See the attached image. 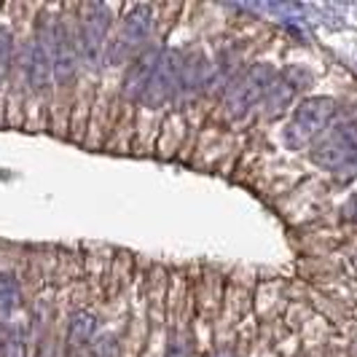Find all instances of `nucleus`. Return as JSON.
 Masks as SVG:
<instances>
[{
    "instance_id": "9",
    "label": "nucleus",
    "mask_w": 357,
    "mask_h": 357,
    "mask_svg": "<svg viewBox=\"0 0 357 357\" xmlns=\"http://www.w3.org/2000/svg\"><path fill=\"white\" fill-rule=\"evenodd\" d=\"M159 54H161V49H151V52H145L143 56H137V62L126 73V84H124L126 97L143 100L145 86H148V81H151V75H153V68H156V62H159Z\"/></svg>"
},
{
    "instance_id": "15",
    "label": "nucleus",
    "mask_w": 357,
    "mask_h": 357,
    "mask_svg": "<svg viewBox=\"0 0 357 357\" xmlns=\"http://www.w3.org/2000/svg\"><path fill=\"white\" fill-rule=\"evenodd\" d=\"M167 357H188V347H185V344H180V341H175V344H169Z\"/></svg>"
},
{
    "instance_id": "11",
    "label": "nucleus",
    "mask_w": 357,
    "mask_h": 357,
    "mask_svg": "<svg viewBox=\"0 0 357 357\" xmlns=\"http://www.w3.org/2000/svg\"><path fill=\"white\" fill-rule=\"evenodd\" d=\"M22 301L17 277L11 271H0V317H8Z\"/></svg>"
},
{
    "instance_id": "4",
    "label": "nucleus",
    "mask_w": 357,
    "mask_h": 357,
    "mask_svg": "<svg viewBox=\"0 0 357 357\" xmlns=\"http://www.w3.org/2000/svg\"><path fill=\"white\" fill-rule=\"evenodd\" d=\"M274 81H277V73H274L271 65H255V68H250L242 78H236L231 84V89L226 94V107L231 110L234 116L248 113L264 97H268Z\"/></svg>"
},
{
    "instance_id": "14",
    "label": "nucleus",
    "mask_w": 357,
    "mask_h": 357,
    "mask_svg": "<svg viewBox=\"0 0 357 357\" xmlns=\"http://www.w3.org/2000/svg\"><path fill=\"white\" fill-rule=\"evenodd\" d=\"M341 215H344V220H349V223H357V194H352V197H349V202L344 204Z\"/></svg>"
},
{
    "instance_id": "2",
    "label": "nucleus",
    "mask_w": 357,
    "mask_h": 357,
    "mask_svg": "<svg viewBox=\"0 0 357 357\" xmlns=\"http://www.w3.org/2000/svg\"><path fill=\"white\" fill-rule=\"evenodd\" d=\"M312 161L331 169V172H341L357 164V126L344 121L336 124L333 129L322 132L320 140L312 145Z\"/></svg>"
},
{
    "instance_id": "12",
    "label": "nucleus",
    "mask_w": 357,
    "mask_h": 357,
    "mask_svg": "<svg viewBox=\"0 0 357 357\" xmlns=\"http://www.w3.org/2000/svg\"><path fill=\"white\" fill-rule=\"evenodd\" d=\"M3 357H27V339H24V328H22V325H14V328L6 333Z\"/></svg>"
},
{
    "instance_id": "10",
    "label": "nucleus",
    "mask_w": 357,
    "mask_h": 357,
    "mask_svg": "<svg viewBox=\"0 0 357 357\" xmlns=\"http://www.w3.org/2000/svg\"><path fill=\"white\" fill-rule=\"evenodd\" d=\"M94 317L89 312H75L70 317V325H68V349L75 352V349H84L86 344L94 336Z\"/></svg>"
},
{
    "instance_id": "5",
    "label": "nucleus",
    "mask_w": 357,
    "mask_h": 357,
    "mask_svg": "<svg viewBox=\"0 0 357 357\" xmlns=\"http://www.w3.org/2000/svg\"><path fill=\"white\" fill-rule=\"evenodd\" d=\"M107 30H110V14L105 6H91L81 22V36H78V54L89 70H97L102 65Z\"/></svg>"
},
{
    "instance_id": "16",
    "label": "nucleus",
    "mask_w": 357,
    "mask_h": 357,
    "mask_svg": "<svg viewBox=\"0 0 357 357\" xmlns=\"http://www.w3.org/2000/svg\"><path fill=\"white\" fill-rule=\"evenodd\" d=\"M6 328H3V322H0V357H3V349H6Z\"/></svg>"
},
{
    "instance_id": "7",
    "label": "nucleus",
    "mask_w": 357,
    "mask_h": 357,
    "mask_svg": "<svg viewBox=\"0 0 357 357\" xmlns=\"http://www.w3.org/2000/svg\"><path fill=\"white\" fill-rule=\"evenodd\" d=\"M153 30V19H151V8L148 6H137L126 14L124 24H121V36H119V54L126 56L129 52H140Z\"/></svg>"
},
{
    "instance_id": "3",
    "label": "nucleus",
    "mask_w": 357,
    "mask_h": 357,
    "mask_svg": "<svg viewBox=\"0 0 357 357\" xmlns=\"http://www.w3.org/2000/svg\"><path fill=\"white\" fill-rule=\"evenodd\" d=\"M183 54L178 49H161L159 62L153 68V75L145 86L143 102L148 107H159L167 100H172V94H178L183 89Z\"/></svg>"
},
{
    "instance_id": "13",
    "label": "nucleus",
    "mask_w": 357,
    "mask_h": 357,
    "mask_svg": "<svg viewBox=\"0 0 357 357\" xmlns=\"http://www.w3.org/2000/svg\"><path fill=\"white\" fill-rule=\"evenodd\" d=\"M11 62H14V36H11V30L0 27V84L6 81V75L11 70Z\"/></svg>"
},
{
    "instance_id": "6",
    "label": "nucleus",
    "mask_w": 357,
    "mask_h": 357,
    "mask_svg": "<svg viewBox=\"0 0 357 357\" xmlns=\"http://www.w3.org/2000/svg\"><path fill=\"white\" fill-rule=\"evenodd\" d=\"M46 52H49V62H52V73L56 81H70L75 68H78V46L73 43V36L62 22H54L49 33L40 38Z\"/></svg>"
},
{
    "instance_id": "1",
    "label": "nucleus",
    "mask_w": 357,
    "mask_h": 357,
    "mask_svg": "<svg viewBox=\"0 0 357 357\" xmlns=\"http://www.w3.org/2000/svg\"><path fill=\"white\" fill-rule=\"evenodd\" d=\"M336 113V100L333 97H309L296 107L285 129V140L293 148H306L317 143L320 135L328 129L331 119Z\"/></svg>"
},
{
    "instance_id": "8",
    "label": "nucleus",
    "mask_w": 357,
    "mask_h": 357,
    "mask_svg": "<svg viewBox=\"0 0 357 357\" xmlns=\"http://www.w3.org/2000/svg\"><path fill=\"white\" fill-rule=\"evenodd\" d=\"M22 73H24L27 84L36 91H43L52 84V78H54L52 62H49V52H46V46H43L40 38H33V40L22 49Z\"/></svg>"
}]
</instances>
